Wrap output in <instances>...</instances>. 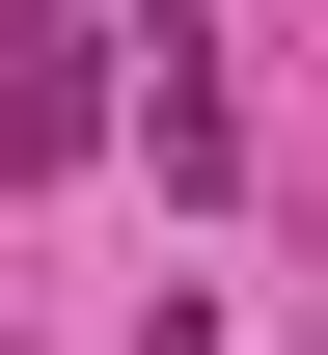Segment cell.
<instances>
[{
	"label": "cell",
	"mask_w": 328,
	"mask_h": 355,
	"mask_svg": "<svg viewBox=\"0 0 328 355\" xmlns=\"http://www.w3.org/2000/svg\"><path fill=\"white\" fill-rule=\"evenodd\" d=\"M110 137V28L83 0H0V164H83Z\"/></svg>",
	"instance_id": "cell-1"
}]
</instances>
